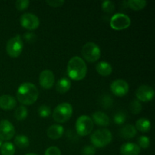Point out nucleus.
Wrapping results in <instances>:
<instances>
[{
  "label": "nucleus",
  "instance_id": "nucleus-1",
  "mask_svg": "<svg viewBox=\"0 0 155 155\" xmlns=\"http://www.w3.org/2000/svg\"><path fill=\"white\" fill-rule=\"evenodd\" d=\"M39 97L37 87L31 83H24L19 86L17 92L18 101L24 105H31L34 104Z\"/></svg>",
  "mask_w": 155,
  "mask_h": 155
},
{
  "label": "nucleus",
  "instance_id": "nucleus-2",
  "mask_svg": "<svg viewBox=\"0 0 155 155\" xmlns=\"http://www.w3.org/2000/svg\"><path fill=\"white\" fill-rule=\"evenodd\" d=\"M67 73L71 80L76 81L83 80L87 74V66L86 62L78 56L73 57L68 61Z\"/></svg>",
  "mask_w": 155,
  "mask_h": 155
},
{
  "label": "nucleus",
  "instance_id": "nucleus-3",
  "mask_svg": "<svg viewBox=\"0 0 155 155\" xmlns=\"http://www.w3.org/2000/svg\"><path fill=\"white\" fill-rule=\"evenodd\" d=\"M113 136L107 129H99L94 132L90 136L92 146L95 148H104L111 142Z\"/></svg>",
  "mask_w": 155,
  "mask_h": 155
},
{
  "label": "nucleus",
  "instance_id": "nucleus-4",
  "mask_svg": "<svg viewBox=\"0 0 155 155\" xmlns=\"http://www.w3.org/2000/svg\"><path fill=\"white\" fill-rule=\"evenodd\" d=\"M73 114V107L70 103L63 102L57 106L53 111V119L57 123H65L71 119Z\"/></svg>",
  "mask_w": 155,
  "mask_h": 155
},
{
  "label": "nucleus",
  "instance_id": "nucleus-5",
  "mask_svg": "<svg viewBox=\"0 0 155 155\" xmlns=\"http://www.w3.org/2000/svg\"><path fill=\"white\" fill-rule=\"evenodd\" d=\"M81 53L85 60L90 63L97 61L101 57L100 48L98 45L92 42H87L83 45Z\"/></svg>",
  "mask_w": 155,
  "mask_h": 155
},
{
  "label": "nucleus",
  "instance_id": "nucleus-6",
  "mask_svg": "<svg viewBox=\"0 0 155 155\" xmlns=\"http://www.w3.org/2000/svg\"><path fill=\"white\" fill-rule=\"evenodd\" d=\"M94 123L92 118L86 115H82L76 122V130L79 136H86L92 133Z\"/></svg>",
  "mask_w": 155,
  "mask_h": 155
},
{
  "label": "nucleus",
  "instance_id": "nucleus-7",
  "mask_svg": "<svg viewBox=\"0 0 155 155\" xmlns=\"http://www.w3.org/2000/svg\"><path fill=\"white\" fill-rule=\"evenodd\" d=\"M24 43L20 35L11 38L6 44V51L12 58H18L22 53Z\"/></svg>",
  "mask_w": 155,
  "mask_h": 155
},
{
  "label": "nucleus",
  "instance_id": "nucleus-8",
  "mask_svg": "<svg viewBox=\"0 0 155 155\" xmlns=\"http://www.w3.org/2000/svg\"><path fill=\"white\" fill-rule=\"evenodd\" d=\"M110 25L115 30H125L131 25V19L125 14H115L110 19Z\"/></svg>",
  "mask_w": 155,
  "mask_h": 155
},
{
  "label": "nucleus",
  "instance_id": "nucleus-9",
  "mask_svg": "<svg viewBox=\"0 0 155 155\" xmlns=\"http://www.w3.org/2000/svg\"><path fill=\"white\" fill-rule=\"evenodd\" d=\"M21 25L28 30H34L39 26V19L36 15L31 13L23 14L20 18Z\"/></svg>",
  "mask_w": 155,
  "mask_h": 155
},
{
  "label": "nucleus",
  "instance_id": "nucleus-10",
  "mask_svg": "<svg viewBox=\"0 0 155 155\" xmlns=\"http://www.w3.org/2000/svg\"><path fill=\"white\" fill-rule=\"evenodd\" d=\"M15 130L12 123L8 120L0 121V139L2 141H8L14 137Z\"/></svg>",
  "mask_w": 155,
  "mask_h": 155
},
{
  "label": "nucleus",
  "instance_id": "nucleus-11",
  "mask_svg": "<svg viewBox=\"0 0 155 155\" xmlns=\"http://www.w3.org/2000/svg\"><path fill=\"white\" fill-rule=\"evenodd\" d=\"M136 95L138 101L148 102L154 98V90L152 87L148 85H142L136 90Z\"/></svg>",
  "mask_w": 155,
  "mask_h": 155
},
{
  "label": "nucleus",
  "instance_id": "nucleus-12",
  "mask_svg": "<svg viewBox=\"0 0 155 155\" xmlns=\"http://www.w3.org/2000/svg\"><path fill=\"white\" fill-rule=\"evenodd\" d=\"M129 84L124 80H116L110 84V91L117 97H123L129 92Z\"/></svg>",
  "mask_w": 155,
  "mask_h": 155
},
{
  "label": "nucleus",
  "instance_id": "nucleus-13",
  "mask_svg": "<svg viewBox=\"0 0 155 155\" xmlns=\"http://www.w3.org/2000/svg\"><path fill=\"white\" fill-rule=\"evenodd\" d=\"M39 84L43 89H50L54 83V75L50 70H44L39 74Z\"/></svg>",
  "mask_w": 155,
  "mask_h": 155
},
{
  "label": "nucleus",
  "instance_id": "nucleus-14",
  "mask_svg": "<svg viewBox=\"0 0 155 155\" xmlns=\"http://www.w3.org/2000/svg\"><path fill=\"white\" fill-rule=\"evenodd\" d=\"M16 99L12 95H2L0 96V108L2 110H12L16 107Z\"/></svg>",
  "mask_w": 155,
  "mask_h": 155
},
{
  "label": "nucleus",
  "instance_id": "nucleus-15",
  "mask_svg": "<svg viewBox=\"0 0 155 155\" xmlns=\"http://www.w3.org/2000/svg\"><path fill=\"white\" fill-rule=\"evenodd\" d=\"M141 148L136 143L127 142L122 145L120 148L121 155H139Z\"/></svg>",
  "mask_w": 155,
  "mask_h": 155
},
{
  "label": "nucleus",
  "instance_id": "nucleus-16",
  "mask_svg": "<svg viewBox=\"0 0 155 155\" xmlns=\"http://www.w3.org/2000/svg\"><path fill=\"white\" fill-rule=\"evenodd\" d=\"M92 121L95 124L101 127H107L110 124V118L104 112L96 111L92 114Z\"/></svg>",
  "mask_w": 155,
  "mask_h": 155
},
{
  "label": "nucleus",
  "instance_id": "nucleus-17",
  "mask_svg": "<svg viewBox=\"0 0 155 155\" xmlns=\"http://www.w3.org/2000/svg\"><path fill=\"white\" fill-rule=\"evenodd\" d=\"M64 128L62 126L58 124H54L50 126L47 130V136L51 139H58L63 136Z\"/></svg>",
  "mask_w": 155,
  "mask_h": 155
},
{
  "label": "nucleus",
  "instance_id": "nucleus-18",
  "mask_svg": "<svg viewBox=\"0 0 155 155\" xmlns=\"http://www.w3.org/2000/svg\"><path fill=\"white\" fill-rule=\"evenodd\" d=\"M136 133H137V130H136V127L131 124H127V125L124 126L120 130V136L123 139H133L136 136Z\"/></svg>",
  "mask_w": 155,
  "mask_h": 155
},
{
  "label": "nucleus",
  "instance_id": "nucleus-19",
  "mask_svg": "<svg viewBox=\"0 0 155 155\" xmlns=\"http://www.w3.org/2000/svg\"><path fill=\"white\" fill-rule=\"evenodd\" d=\"M71 87V82L69 79L62 77L56 83V90L61 94H64L69 91Z\"/></svg>",
  "mask_w": 155,
  "mask_h": 155
},
{
  "label": "nucleus",
  "instance_id": "nucleus-20",
  "mask_svg": "<svg viewBox=\"0 0 155 155\" xmlns=\"http://www.w3.org/2000/svg\"><path fill=\"white\" fill-rule=\"evenodd\" d=\"M96 71L99 75L103 76V77H107L111 74L112 67L109 63L105 61H101L97 64L96 65Z\"/></svg>",
  "mask_w": 155,
  "mask_h": 155
},
{
  "label": "nucleus",
  "instance_id": "nucleus-21",
  "mask_svg": "<svg viewBox=\"0 0 155 155\" xmlns=\"http://www.w3.org/2000/svg\"><path fill=\"white\" fill-rule=\"evenodd\" d=\"M136 130L142 132V133H148L151 130V122L148 119L146 118H140L138 120L136 123Z\"/></svg>",
  "mask_w": 155,
  "mask_h": 155
},
{
  "label": "nucleus",
  "instance_id": "nucleus-22",
  "mask_svg": "<svg viewBox=\"0 0 155 155\" xmlns=\"http://www.w3.org/2000/svg\"><path fill=\"white\" fill-rule=\"evenodd\" d=\"M14 143L18 148H26L30 145V140H29L28 137L24 135H18L15 138Z\"/></svg>",
  "mask_w": 155,
  "mask_h": 155
},
{
  "label": "nucleus",
  "instance_id": "nucleus-23",
  "mask_svg": "<svg viewBox=\"0 0 155 155\" xmlns=\"http://www.w3.org/2000/svg\"><path fill=\"white\" fill-rule=\"evenodd\" d=\"M127 6L135 11H139L145 8L147 2L145 0H129L127 2Z\"/></svg>",
  "mask_w": 155,
  "mask_h": 155
},
{
  "label": "nucleus",
  "instance_id": "nucleus-24",
  "mask_svg": "<svg viewBox=\"0 0 155 155\" xmlns=\"http://www.w3.org/2000/svg\"><path fill=\"white\" fill-rule=\"evenodd\" d=\"M2 155H14L15 153V147L12 142H6L2 145L1 148Z\"/></svg>",
  "mask_w": 155,
  "mask_h": 155
},
{
  "label": "nucleus",
  "instance_id": "nucleus-25",
  "mask_svg": "<svg viewBox=\"0 0 155 155\" xmlns=\"http://www.w3.org/2000/svg\"><path fill=\"white\" fill-rule=\"evenodd\" d=\"M27 114H28V111H27V107L25 106L21 105L15 110V117L16 118V120H18L19 121L24 120H25L27 118Z\"/></svg>",
  "mask_w": 155,
  "mask_h": 155
},
{
  "label": "nucleus",
  "instance_id": "nucleus-26",
  "mask_svg": "<svg viewBox=\"0 0 155 155\" xmlns=\"http://www.w3.org/2000/svg\"><path fill=\"white\" fill-rule=\"evenodd\" d=\"M130 110L133 114H138L142 111V106L140 101L138 100H133L131 103H130Z\"/></svg>",
  "mask_w": 155,
  "mask_h": 155
},
{
  "label": "nucleus",
  "instance_id": "nucleus-27",
  "mask_svg": "<svg viewBox=\"0 0 155 155\" xmlns=\"http://www.w3.org/2000/svg\"><path fill=\"white\" fill-rule=\"evenodd\" d=\"M114 102V100L112 99L111 96L109 95H104L101 96V105L104 108H109L112 106Z\"/></svg>",
  "mask_w": 155,
  "mask_h": 155
},
{
  "label": "nucleus",
  "instance_id": "nucleus-28",
  "mask_svg": "<svg viewBox=\"0 0 155 155\" xmlns=\"http://www.w3.org/2000/svg\"><path fill=\"white\" fill-rule=\"evenodd\" d=\"M126 120H127V116L126 114L124 113L123 111H119L116 113L114 116V121L117 125H122L125 123Z\"/></svg>",
  "mask_w": 155,
  "mask_h": 155
},
{
  "label": "nucleus",
  "instance_id": "nucleus-29",
  "mask_svg": "<svg viewBox=\"0 0 155 155\" xmlns=\"http://www.w3.org/2000/svg\"><path fill=\"white\" fill-rule=\"evenodd\" d=\"M51 108L47 105H42L38 109V114L41 117H48L51 115Z\"/></svg>",
  "mask_w": 155,
  "mask_h": 155
},
{
  "label": "nucleus",
  "instance_id": "nucleus-30",
  "mask_svg": "<svg viewBox=\"0 0 155 155\" xmlns=\"http://www.w3.org/2000/svg\"><path fill=\"white\" fill-rule=\"evenodd\" d=\"M138 143H139L138 145L139 146V148L146 149V148H149L150 146V139L148 136H142L138 139Z\"/></svg>",
  "mask_w": 155,
  "mask_h": 155
},
{
  "label": "nucleus",
  "instance_id": "nucleus-31",
  "mask_svg": "<svg viewBox=\"0 0 155 155\" xmlns=\"http://www.w3.org/2000/svg\"><path fill=\"white\" fill-rule=\"evenodd\" d=\"M101 8H102V10L106 13H111L115 9L114 4L111 1L103 2L102 5H101Z\"/></svg>",
  "mask_w": 155,
  "mask_h": 155
},
{
  "label": "nucleus",
  "instance_id": "nucleus-32",
  "mask_svg": "<svg viewBox=\"0 0 155 155\" xmlns=\"http://www.w3.org/2000/svg\"><path fill=\"white\" fill-rule=\"evenodd\" d=\"M30 1L28 0H18L15 2V8L19 11H24L29 7Z\"/></svg>",
  "mask_w": 155,
  "mask_h": 155
},
{
  "label": "nucleus",
  "instance_id": "nucleus-33",
  "mask_svg": "<svg viewBox=\"0 0 155 155\" xmlns=\"http://www.w3.org/2000/svg\"><path fill=\"white\" fill-rule=\"evenodd\" d=\"M95 148L92 145H86L82 149L81 155H95Z\"/></svg>",
  "mask_w": 155,
  "mask_h": 155
},
{
  "label": "nucleus",
  "instance_id": "nucleus-34",
  "mask_svg": "<svg viewBox=\"0 0 155 155\" xmlns=\"http://www.w3.org/2000/svg\"><path fill=\"white\" fill-rule=\"evenodd\" d=\"M44 155H61V152L58 147L51 146L47 148Z\"/></svg>",
  "mask_w": 155,
  "mask_h": 155
},
{
  "label": "nucleus",
  "instance_id": "nucleus-35",
  "mask_svg": "<svg viewBox=\"0 0 155 155\" xmlns=\"http://www.w3.org/2000/svg\"><path fill=\"white\" fill-rule=\"evenodd\" d=\"M45 2L49 6L54 8L61 7L64 4V1H63V0H47Z\"/></svg>",
  "mask_w": 155,
  "mask_h": 155
},
{
  "label": "nucleus",
  "instance_id": "nucleus-36",
  "mask_svg": "<svg viewBox=\"0 0 155 155\" xmlns=\"http://www.w3.org/2000/svg\"><path fill=\"white\" fill-rule=\"evenodd\" d=\"M24 39H25L27 42H30V43H33L36 41V35L33 34L32 33H26L24 35Z\"/></svg>",
  "mask_w": 155,
  "mask_h": 155
},
{
  "label": "nucleus",
  "instance_id": "nucleus-37",
  "mask_svg": "<svg viewBox=\"0 0 155 155\" xmlns=\"http://www.w3.org/2000/svg\"><path fill=\"white\" fill-rule=\"evenodd\" d=\"M2 144H3L2 140V139H0V148H1V146H2Z\"/></svg>",
  "mask_w": 155,
  "mask_h": 155
},
{
  "label": "nucleus",
  "instance_id": "nucleus-38",
  "mask_svg": "<svg viewBox=\"0 0 155 155\" xmlns=\"http://www.w3.org/2000/svg\"><path fill=\"white\" fill-rule=\"evenodd\" d=\"M26 155H38V154H33V153H30V154H26Z\"/></svg>",
  "mask_w": 155,
  "mask_h": 155
}]
</instances>
